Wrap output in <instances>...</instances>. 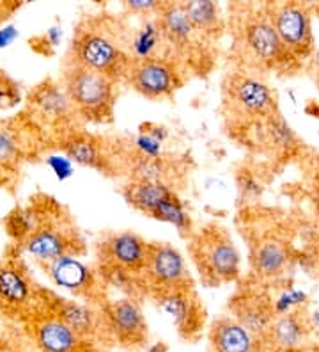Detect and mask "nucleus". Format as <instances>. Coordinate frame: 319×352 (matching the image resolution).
Returning a JSON list of instances; mask_svg holds the SVG:
<instances>
[{"label":"nucleus","mask_w":319,"mask_h":352,"mask_svg":"<svg viewBox=\"0 0 319 352\" xmlns=\"http://www.w3.org/2000/svg\"><path fill=\"white\" fill-rule=\"evenodd\" d=\"M64 89L71 100L75 112L91 121H108L114 114L115 82L106 75L80 65L64 72Z\"/></svg>","instance_id":"f257e3e1"},{"label":"nucleus","mask_w":319,"mask_h":352,"mask_svg":"<svg viewBox=\"0 0 319 352\" xmlns=\"http://www.w3.org/2000/svg\"><path fill=\"white\" fill-rule=\"evenodd\" d=\"M191 256L208 285L231 283L239 276V253L224 228L208 226L191 239Z\"/></svg>","instance_id":"f03ea898"},{"label":"nucleus","mask_w":319,"mask_h":352,"mask_svg":"<svg viewBox=\"0 0 319 352\" xmlns=\"http://www.w3.org/2000/svg\"><path fill=\"white\" fill-rule=\"evenodd\" d=\"M73 65H80L106 75L114 82L126 77L132 57L126 56L119 41L106 30L87 23L80 27L71 45Z\"/></svg>","instance_id":"7ed1b4c3"},{"label":"nucleus","mask_w":319,"mask_h":352,"mask_svg":"<svg viewBox=\"0 0 319 352\" xmlns=\"http://www.w3.org/2000/svg\"><path fill=\"white\" fill-rule=\"evenodd\" d=\"M153 299L158 309L178 329L181 338L188 342L199 338L206 324V309L191 285L153 294Z\"/></svg>","instance_id":"20e7f679"},{"label":"nucleus","mask_w":319,"mask_h":352,"mask_svg":"<svg viewBox=\"0 0 319 352\" xmlns=\"http://www.w3.org/2000/svg\"><path fill=\"white\" fill-rule=\"evenodd\" d=\"M270 20L275 27L282 45L293 59H305L314 52L311 11L302 4L285 2L273 6Z\"/></svg>","instance_id":"39448f33"},{"label":"nucleus","mask_w":319,"mask_h":352,"mask_svg":"<svg viewBox=\"0 0 319 352\" xmlns=\"http://www.w3.org/2000/svg\"><path fill=\"white\" fill-rule=\"evenodd\" d=\"M142 285L144 288L147 287L151 294L190 287L191 278L183 254L169 244H149Z\"/></svg>","instance_id":"423d86ee"},{"label":"nucleus","mask_w":319,"mask_h":352,"mask_svg":"<svg viewBox=\"0 0 319 352\" xmlns=\"http://www.w3.org/2000/svg\"><path fill=\"white\" fill-rule=\"evenodd\" d=\"M126 78L137 93L149 100L169 98L183 86V78L174 63L160 56L132 60Z\"/></svg>","instance_id":"0eeeda50"},{"label":"nucleus","mask_w":319,"mask_h":352,"mask_svg":"<svg viewBox=\"0 0 319 352\" xmlns=\"http://www.w3.org/2000/svg\"><path fill=\"white\" fill-rule=\"evenodd\" d=\"M103 326L124 349H141L147 340V324L133 297L108 302L103 309Z\"/></svg>","instance_id":"6e6552de"},{"label":"nucleus","mask_w":319,"mask_h":352,"mask_svg":"<svg viewBox=\"0 0 319 352\" xmlns=\"http://www.w3.org/2000/svg\"><path fill=\"white\" fill-rule=\"evenodd\" d=\"M149 244L133 232L110 233L99 244V260L106 265H114L142 276L147 260Z\"/></svg>","instance_id":"1a4fd4ad"},{"label":"nucleus","mask_w":319,"mask_h":352,"mask_svg":"<svg viewBox=\"0 0 319 352\" xmlns=\"http://www.w3.org/2000/svg\"><path fill=\"white\" fill-rule=\"evenodd\" d=\"M243 38H245L248 50L264 65L282 66L293 60L290 52L285 50L281 38L276 34L275 27H273L272 20H270V14L252 16L245 23Z\"/></svg>","instance_id":"9d476101"},{"label":"nucleus","mask_w":319,"mask_h":352,"mask_svg":"<svg viewBox=\"0 0 319 352\" xmlns=\"http://www.w3.org/2000/svg\"><path fill=\"white\" fill-rule=\"evenodd\" d=\"M233 317L241 324L247 331H250L255 338H259L264 344H270L272 327L275 322V311L273 301L268 297L257 292H243L234 297L231 302Z\"/></svg>","instance_id":"9b49d317"},{"label":"nucleus","mask_w":319,"mask_h":352,"mask_svg":"<svg viewBox=\"0 0 319 352\" xmlns=\"http://www.w3.org/2000/svg\"><path fill=\"white\" fill-rule=\"evenodd\" d=\"M25 251L38 260L48 263L64 254H78L82 251V241L73 230H64L57 224H43L38 232L23 242Z\"/></svg>","instance_id":"f8f14e48"},{"label":"nucleus","mask_w":319,"mask_h":352,"mask_svg":"<svg viewBox=\"0 0 319 352\" xmlns=\"http://www.w3.org/2000/svg\"><path fill=\"white\" fill-rule=\"evenodd\" d=\"M227 89H229L231 100L239 111L252 114V116H273L276 107L275 95L259 78L236 75L231 78V86Z\"/></svg>","instance_id":"ddd939ff"},{"label":"nucleus","mask_w":319,"mask_h":352,"mask_svg":"<svg viewBox=\"0 0 319 352\" xmlns=\"http://www.w3.org/2000/svg\"><path fill=\"white\" fill-rule=\"evenodd\" d=\"M45 271L57 287L77 296H93L96 290V276L93 269L85 265L77 254H64L45 263Z\"/></svg>","instance_id":"4468645a"},{"label":"nucleus","mask_w":319,"mask_h":352,"mask_svg":"<svg viewBox=\"0 0 319 352\" xmlns=\"http://www.w3.org/2000/svg\"><path fill=\"white\" fill-rule=\"evenodd\" d=\"M34 338L39 352H91L89 340L78 336L57 315L39 318L34 324Z\"/></svg>","instance_id":"2eb2a0df"},{"label":"nucleus","mask_w":319,"mask_h":352,"mask_svg":"<svg viewBox=\"0 0 319 352\" xmlns=\"http://www.w3.org/2000/svg\"><path fill=\"white\" fill-rule=\"evenodd\" d=\"M264 345L234 317H220L209 329L211 352H261Z\"/></svg>","instance_id":"dca6fc26"},{"label":"nucleus","mask_w":319,"mask_h":352,"mask_svg":"<svg viewBox=\"0 0 319 352\" xmlns=\"http://www.w3.org/2000/svg\"><path fill=\"white\" fill-rule=\"evenodd\" d=\"M156 22L162 29L163 39L172 47L188 48V45H193V39L197 38L199 30L190 22L183 4L179 2H167L158 9Z\"/></svg>","instance_id":"f3484780"},{"label":"nucleus","mask_w":319,"mask_h":352,"mask_svg":"<svg viewBox=\"0 0 319 352\" xmlns=\"http://www.w3.org/2000/svg\"><path fill=\"white\" fill-rule=\"evenodd\" d=\"M34 290L27 274L16 263L0 265V306L5 309H21L32 301Z\"/></svg>","instance_id":"a211bd4d"},{"label":"nucleus","mask_w":319,"mask_h":352,"mask_svg":"<svg viewBox=\"0 0 319 352\" xmlns=\"http://www.w3.org/2000/svg\"><path fill=\"white\" fill-rule=\"evenodd\" d=\"M30 103L41 112L43 116L51 121L68 120L71 112L75 111L64 86L50 80L36 87L34 93L30 95Z\"/></svg>","instance_id":"6ab92c4d"},{"label":"nucleus","mask_w":319,"mask_h":352,"mask_svg":"<svg viewBox=\"0 0 319 352\" xmlns=\"http://www.w3.org/2000/svg\"><path fill=\"white\" fill-rule=\"evenodd\" d=\"M64 324H68L78 336L93 340L99 333L103 315L99 317L93 308L80 305L77 301H57L56 314Z\"/></svg>","instance_id":"aec40b11"},{"label":"nucleus","mask_w":319,"mask_h":352,"mask_svg":"<svg viewBox=\"0 0 319 352\" xmlns=\"http://www.w3.org/2000/svg\"><path fill=\"white\" fill-rule=\"evenodd\" d=\"M309 331H311V322L298 311H291V314L275 318L270 344L281 351H294L305 342Z\"/></svg>","instance_id":"412c9836"},{"label":"nucleus","mask_w":319,"mask_h":352,"mask_svg":"<svg viewBox=\"0 0 319 352\" xmlns=\"http://www.w3.org/2000/svg\"><path fill=\"white\" fill-rule=\"evenodd\" d=\"M172 190L167 184H144V182H132L126 185L124 196L128 203L133 205L137 210L151 214L162 205L167 198L172 196Z\"/></svg>","instance_id":"4be33fe9"},{"label":"nucleus","mask_w":319,"mask_h":352,"mask_svg":"<svg viewBox=\"0 0 319 352\" xmlns=\"http://www.w3.org/2000/svg\"><path fill=\"white\" fill-rule=\"evenodd\" d=\"M183 8L190 18V22L199 32L217 34L220 30L222 16L218 4H215L211 0H191V2H183Z\"/></svg>","instance_id":"5701e85b"},{"label":"nucleus","mask_w":319,"mask_h":352,"mask_svg":"<svg viewBox=\"0 0 319 352\" xmlns=\"http://www.w3.org/2000/svg\"><path fill=\"white\" fill-rule=\"evenodd\" d=\"M255 271L264 278H275L282 274V271L287 265V251L282 244L275 241L263 242L257 245L254 256Z\"/></svg>","instance_id":"b1692460"},{"label":"nucleus","mask_w":319,"mask_h":352,"mask_svg":"<svg viewBox=\"0 0 319 352\" xmlns=\"http://www.w3.org/2000/svg\"><path fill=\"white\" fill-rule=\"evenodd\" d=\"M163 39L162 29L156 20H149L141 29L137 30L132 39V60H145L151 57H156L158 47L162 45Z\"/></svg>","instance_id":"393cba45"},{"label":"nucleus","mask_w":319,"mask_h":352,"mask_svg":"<svg viewBox=\"0 0 319 352\" xmlns=\"http://www.w3.org/2000/svg\"><path fill=\"white\" fill-rule=\"evenodd\" d=\"M64 153L68 155L69 160L80 166L89 168H102L103 157L98 144L87 135H73L64 144Z\"/></svg>","instance_id":"a878e982"},{"label":"nucleus","mask_w":319,"mask_h":352,"mask_svg":"<svg viewBox=\"0 0 319 352\" xmlns=\"http://www.w3.org/2000/svg\"><path fill=\"white\" fill-rule=\"evenodd\" d=\"M153 217L158 221H163V223L172 224L181 233H190L191 230L190 215L185 210L183 203L179 201L176 194H172L170 198H167L162 205L158 206L156 210L153 212Z\"/></svg>","instance_id":"bb28decb"},{"label":"nucleus","mask_w":319,"mask_h":352,"mask_svg":"<svg viewBox=\"0 0 319 352\" xmlns=\"http://www.w3.org/2000/svg\"><path fill=\"white\" fill-rule=\"evenodd\" d=\"M45 224L41 214L34 208H23V210H16L11 214L8 219L9 233L16 236L18 241L25 242L32 233H36L39 228Z\"/></svg>","instance_id":"cd10ccee"},{"label":"nucleus","mask_w":319,"mask_h":352,"mask_svg":"<svg viewBox=\"0 0 319 352\" xmlns=\"http://www.w3.org/2000/svg\"><path fill=\"white\" fill-rule=\"evenodd\" d=\"M167 168L162 159H145L139 157L133 162L132 182H144V184H165Z\"/></svg>","instance_id":"c85d7f7f"},{"label":"nucleus","mask_w":319,"mask_h":352,"mask_svg":"<svg viewBox=\"0 0 319 352\" xmlns=\"http://www.w3.org/2000/svg\"><path fill=\"white\" fill-rule=\"evenodd\" d=\"M305 292L296 290V288H287V290H284V292L273 301V311H275L276 317H282V315H287L291 314V311H296L298 306L305 305Z\"/></svg>","instance_id":"c756f323"},{"label":"nucleus","mask_w":319,"mask_h":352,"mask_svg":"<svg viewBox=\"0 0 319 352\" xmlns=\"http://www.w3.org/2000/svg\"><path fill=\"white\" fill-rule=\"evenodd\" d=\"M270 133H272L273 141L282 148L293 146L294 141H296V135L291 130V126L281 116H276V114L270 118Z\"/></svg>","instance_id":"7c9ffc66"},{"label":"nucleus","mask_w":319,"mask_h":352,"mask_svg":"<svg viewBox=\"0 0 319 352\" xmlns=\"http://www.w3.org/2000/svg\"><path fill=\"white\" fill-rule=\"evenodd\" d=\"M135 148L137 151H139V157H145V159H160L163 142L154 139L151 133L142 132L135 138Z\"/></svg>","instance_id":"2f4dec72"},{"label":"nucleus","mask_w":319,"mask_h":352,"mask_svg":"<svg viewBox=\"0 0 319 352\" xmlns=\"http://www.w3.org/2000/svg\"><path fill=\"white\" fill-rule=\"evenodd\" d=\"M20 102V89L11 78L0 72V109H9Z\"/></svg>","instance_id":"473e14b6"},{"label":"nucleus","mask_w":319,"mask_h":352,"mask_svg":"<svg viewBox=\"0 0 319 352\" xmlns=\"http://www.w3.org/2000/svg\"><path fill=\"white\" fill-rule=\"evenodd\" d=\"M48 168L54 171V175L57 176V180L64 182L71 178L73 176V162L69 160V157L66 153H57V155H50L47 159Z\"/></svg>","instance_id":"72a5a7b5"},{"label":"nucleus","mask_w":319,"mask_h":352,"mask_svg":"<svg viewBox=\"0 0 319 352\" xmlns=\"http://www.w3.org/2000/svg\"><path fill=\"white\" fill-rule=\"evenodd\" d=\"M239 190H241L243 196L252 198V196H259L261 194V182L252 175L250 171H243L238 178Z\"/></svg>","instance_id":"f704fd0d"},{"label":"nucleus","mask_w":319,"mask_h":352,"mask_svg":"<svg viewBox=\"0 0 319 352\" xmlns=\"http://www.w3.org/2000/svg\"><path fill=\"white\" fill-rule=\"evenodd\" d=\"M16 151V141L13 139V135L9 132H4V130H0V160L13 159Z\"/></svg>","instance_id":"c9c22d12"},{"label":"nucleus","mask_w":319,"mask_h":352,"mask_svg":"<svg viewBox=\"0 0 319 352\" xmlns=\"http://www.w3.org/2000/svg\"><path fill=\"white\" fill-rule=\"evenodd\" d=\"M126 8L133 13H151V11H158L162 8V2H156V0H128Z\"/></svg>","instance_id":"e433bc0d"},{"label":"nucleus","mask_w":319,"mask_h":352,"mask_svg":"<svg viewBox=\"0 0 319 352\" xmlns=\"http://www.w3.org/2000/svg\"><path fill=\"white\" fill-rule=\"evenodd\" d=\"M18 38V30L14 25H5L4 29H0V50L8 48Z\"/></svg>","instance_id":"4c0bfd02"},{"label":"nucleus","mask_w":319,"mask_h":352,"mask_svg":"<svg viewBox=\"0 0 319 352\" xmlns=\"http://www.w3.org/2000/svg\"><path fill=\"white\" fill-rule=\"evenodd\" d=\"M47 38L51 43V47H56V45L59 43V39L62 38V30H60L59 27H51V29L47 32Z\"/></svg>","instance_id":"58836bf2"},{"label":"nucleus","mask_w":319,"mask_h":352,"mask_svg":"<svg viewBox=\"0 0 319 352\" xmlns=\"http://www.w3.org/2000/svg\"><path fill=\"white\" fill-rule=\"evenodd\" d=\"M147 352H167V345L160 342V344H154L153 347H149Z\"/></svg>","instance_id":"ea45409f"},{"label":"nucleus","mask_w":319,"mask_h":352,"mask_svg":"<svg viewBox=\"0 0 319 352\" xmlns=\"http://www.w3.org/2000/svg\"><path fill=\"white\" fill-rule=\"evenodd\" d=\"M314 203H316V210L319 214V180L316 182V190H314Z\"/></svg>","instance_id":"a19ab883"},{"label":"nucleus","mask_w":319,"mask_h":352,"mask_svg":"<svg viewBox=\"0 0 319 352\" xmlns=\"http://www.w3.org/2000/svg\"><path fill=\"white\" fill-rule=\"evenodd\" d=\"M314 63H316V68H318V75H319V50L314 54Z\"/></svg>","instance_id":"79ce46f5"},{"label":"nucleus","mask_w":319,"mask_h":352,"mask_svg":"<svg viewBox=\"0 0 319 352\" xmlns=\"http://www.w3.org/2000/svg\"><path fill=\"white\" fill-rule=\"evenodd\" d=\"M318 84H319V75H318Z\"/></svg>","instance_id":"37998d69"}]
</instances>
